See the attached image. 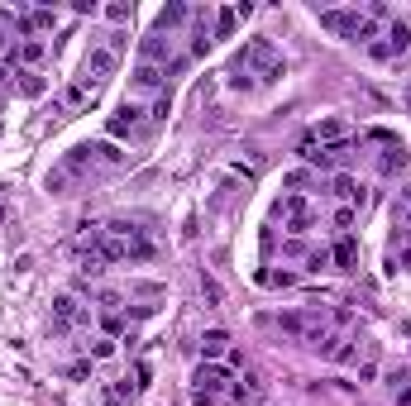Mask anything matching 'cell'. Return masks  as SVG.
<instances>
[{"label":"cell","instance_id":"cell-9","mask_svg":"<svg viewBox=\"0 0 411 406\" xmlns=\"http://www.w3.org/2000/svg\"><path fill=\"white\" fill-rule=\"evenodd\" d=\"M58 24V15L48 10V5H39V10H24V15H15V29L24 34V39H39L44 29H53Z\"/></svg>","mask_w":411,"mask_h":406},{"label":"cell","instance_id":"cell-7","mask_svg":"<svg viewBox=\"0 0 411 406\" xmlns=\"http://www.w3.org/2000/svg\"><path fill=\"white\" fill-rule=\"evenodd\" d=\"M115 67H120V53H111L106 44H96L91 53H86V63H81V72H86V81H91V86H101V81L111 77Z\"/></svg>","mask_w":411,"mask_h":406},{"label":"cell","instance_id":"cell-35","mask_svg":"<svg viewBox=\"0 0 411 406\" xmlns=\"http://www.w3.org/2000/svg\"><path fill=\"white\" fill-rule=\"evenodd\" d=\"M0 106H5V86H0Z\"/></svg>","mask_w":411,"mask_h":406},{"label":"cell","instance_id":"cell-6","mask_svg":"<svg viewBox=\"0 0 411 406\" xmlns=\"http://www.w3.org/2000/svg\"><path fill=\"white\" fill-rule=\"evenodd\" d=\"M278 215H283V225L292 230V235H301V230H311V225H316V210H311V201H306L301 191H292V196L278 201Z\"/></svg>","mask_w":411,"mask_h":406},{"label":"cell","instance_id":"cell-27","mask_svg":"<svg viewBox=\"0 0 411 406\" xmlns=\"http://www.w3.org/2000/svg\"><path fill=\"white\" fill-rule=\"evenodd\" d=\"M115 349H120V344H115L111 335H101V340L91 344V359H96V363H101V359H115Z\"/></svg>","mask_w":411,"mask_h":406},{"label":"cell","instance_id":"cell-13","mask_svg":"<svg viewBox=\"0 0 411 406\" xmlns=\"http://www.w3.org/2000/svg\"><path fill=\"white\" fill-rule=\"evenodd\" d=\"M330 263L340 268V273H349V268H359V239H354V235H340V244L330 249Z\"/></svg>","mask_w":411,"mask_h":406},{"label":"cell","instance_id":"cell-30","mask_svg":"<svg viewBox=\"0 0 411 406\" xmlns=\"http://www.w3.org/2000/svg\"><path fill=\"white\" fill-rule=\"evenodd\" d=\"M129 15H134V5H125V0H115L111 10H106V19H111V24H125Z\"/></svg>","mask_w":411,"mask_h":406},{"label":"cell","instance_id":"cell-18","mask_svg":"<svg viewBox=\"0 0 411 406\" xmlns=\"http://www.w3.org/2000/svg\"><path fill=\"white\" fill-rule=\"evenodd\" d=\"M258 392H263V382L253 373H239L235 382H230V402H258Z\"/></svg>","mask_w":411,"mask_h":406},{"label":"cell","instance_id":"cell-15","mask_svg":"<svg viewBox=\"0 0 411 406\" xmlns=\"http://www.w3.org/2000/svg\"><path fill=\"white\" fill-rule=\"evenodd\" d=\"M311 139L330 148V143H345V139H349V129H345V120H335V115H325V120H320V125L311 129Z\"/></svg>","mask_w":411,"mask_h":406},{"label":"cell","instance_id":"cell-25","mask_svg":"<svg viewBox=\"0 0 411 406\" xmlns=\"http://www.w3.org/2000/svg\"><path fill=\"white\" fill-rule=\"evenodd\" d=\"M168 115H173V96L163 91V96H153V110H148V129H153V125H163Z\"/></svg>","mask_w":411,"mask_h":406},{"label":"cell","instance_id":"cell-2","mask_svg":"<svg viewBox=\"0 0 411 406\" xmlns=\"http://www.w3.org/2000/svg\"><path fill=\"white\" fill-rule=\"evenodd\" d=\"M235 67H239V72H249L253 81H278V77L287 72V67H283V53H278L268 39H249V44L239 48Z\"/></svg>","mask_w":411,"mask_h":406},{"label":"cell","instance_id":"cell-20","mask_svg":"<svg viewBox=\"0 0 411 406\" xmlns=\"http://www.w3.org/2000/svg\"><path fill=\"white\" fill-rule=\"evenodd\" d=\"M53 315H58V325H77V320H86V311H81L77 297H58L53 301Z\"/></svg>","mask_w":411,"mask_h":406},{"label":"cell","instance_id":"cell-26","mask_svg":"<svg viewBox=\"0 0 411 406\" xmlns=\"http://www.w3.org/2000/svg\"><path fill=\"white\" fill-rule=\"evenodd\" d=\"M368 58H373V63H392L397 53H392V44H387V39H373V44H368Z\"/></svg>","mask_w":411,"mask_h":406},{"label":"cell","instance_id":"cell-23","mask_svg":"<svg viewBox=\"0 0 411 406\" xmlns=\"http://www.w3.org/2000/svg\"><path fill=\"white\" fill-rule=\"evenodd\" d=\"M382 39H387V44H392V53L402 58V53H407V44H411V29L402 24V19H387V34H382Z\"/></svg>","mask_w":411,"mask_h":406},{"label":"cell","instance_id":"cell-24","mask_svg":"<svg viewBox=\"0 0 411 406\" xmlns=\"http://www.w3.org/2000/svg\"><path fill=\"white\" fill-rule=\"evenodd\" d=\"M235 24H239V10L230 5V10H220V15H215V29H210V39H230V34H235Z\"/></svg>","mask_w":411,"mask_h":406},{"label":"cell","instance_id":"cell-34","mask_svg":"<svg viewBox=\"0 0 411 406\" xmlns=\"http://www.w3.org/2000/svg\"><path fill=\"white\" fill-rule=\"evenodd\" d=\"M5 77H10V72H5V63H0V86H5Z\"/></svg>","mask_w":411,"mask_h":406},{"label":"cell","instance_id":"cell-8","mask_svg":"<svg viewBox=\"0 0 411 406\" xmlns=\"http://www.w3.org/2000/svg\"><path fill=\"white\" fill-rule=\"evenodd\" d=\"M163 77H168V67L139 63V67H134V77H129V91H134V96H163V91H168Z\"/></svg>","mask_w":411,"mask_h":406},{"label":"cell","instance_id":"cell-16","mask_svg":"<svg viewBox=\"0 0 411 406\" xmlns=\"http://www.w3.org/2000/svg\"><path fill=\"white\" fill-rule=\"evenodd\" d=\"M225 354H230V335H225V330H206L201 335V359L215 363V359H225Z\"/></svg>","mask_w":411,"mask_h":406},{"label":"cell","instance_id":"cell-19","mask_svg":"<svg viewBox=\"0 0 411 406\" xmlns=\"http://www.w3.org/2000/svg\"><path fill=\"white\" fill-rule=\"evenodd\" d=\"M297 158H301V163H311V168H330V153H325V143H316L311 134L297 143Z\"/></svg>","mask_w":411,"mask_h":406},{"label":"cell","instance_id":"cell-33","mask_svg":"<svg viewBox=\"0 0 411 406\" xmlns=\"http://www.w3.org/2000/svg\"><path fill=\"white\" fill-rule=\"evenodd\" d=\"M106 406H125V402H120V397H106Z\"/></svg>","mask_w":411,"mask_h":406},{"label":"cell","instance_id":"cell-28","mask_svg":"<svg viewBox=\"0 0 411 406\" xmlns=\"http://www.w3.org/2000/svg\"><path fill=\"white\" fill-rule=\"evenodd\" d=\"M101 330H106V335L115 340V335L125 330V311H106V315H101Z\"/></svg>","mask_w":411,"mask_h":406},{"label":"cell","instance_id":"cell-14","mask_svg":"<svg viewBox=\"0 0 411 406\" xmlns=\"http://www.w3.org/2000/svg\"><path fill=\"white\" fill-rule=\"evenodd\" d=\"M330 191H335L345 205H364V187H359L349 172H335V177H330Z\"/></svg>","mask_w":411,"mask_h":406},{"label":"cell","instance_id":"cell-17","mask_svg":"<svg viewBox=\"0 0 411 406\" xmlns=\"http://www.w3.org/2000/svg\"><path fill=\"white\" fill-rule=\"evenodd\" d=\"M10 58H19L24 67H34V63H44V58H48V44H44V39H19Z\"/></svg>","mask_w":411,"mask_h":406},{"label":"cell","instance_id":"cell-1","mask_svg":"<svg viewBox=\"0 0 411 406\" xmlns=\"http://www.w3.org/2000/svg\"><path fill=\"white\" fill-rule=\"evenodd\" d=\"M129 163V153H120L115 143H77L72 153H63V163L48 172V191L67 196L72 187H86L96 172H120Z\"/></svg>","mask_w":411,"mask_h":406},{"label":"cell","instance_id":"cell-10","mask_svg":"<svg viewBox=\"0 0 411 406\" xmlns=\"http://www.w3.org/2000/svg\"><path fill=\"white\" fill-rule=\"evenodd\" d=\"M378 139H382L378 172H382V177H392V172H402V168H407V143H402V139H392V134H378Z\"/></svg>","mask_w":411,"mask_h":406},{"label":"cell","instance_id":"cell-21","mask_svg":"<svg viewBox=\"0 0 411 406\" xmlns=\"http://www.w3.org/2000/svg\"><path fill=\"white\" fill-rule=\"evenodd\" d=\"M387 392H392V402H397V406H411V373H407V368L387 373Z\"/></svg>","mask_w":411,"mask_h":406},{"label":"cell","instance_id":"cell-3","mask_svg":"<svg viewBox=\"0 0 411 406\" xmlns=\"http://www.w3.org/2000/svg\"><path fill=\"white\" fill-rule=\"evenodd\" d=\"M230 382H235V377H230L225 363H201V368H196V392H191V397H196V406H220L225 397H230Z\"/></svg>","mask_w":411,"mask_h":406},{"label":"cell","instance_id":"cell-36","mask_svg":"<svg viewBox=\"0 0 411 406\" xmlns=\"http://www.w3.org/2000/svg\"><path fill=\"white\" fill-rule=\"evenodd\" d=\"M0 220H5V205H0Z\"/></svg>","mask_w":411,"mask_h":406},{"label":"cell","instance_id":"cell-22","mask_svg":"<svg viewBox=\"0 0 411 406\" xmlns=\"http://www.w3.org/2000/svg\"><path fill=\"white\" fill-rule=\"evenodd\" d=\"M187 19H191V10H187V5H163V10H158V34H163V29H168V34H173V29H182Z\"/></svg>","mask_w":411,"mask_h":406},{"label":"cell","instance_id":"cell-32","mask_svg":"<svg viewBox=\"0 0 411 406\" xmlns=\"http://www.w3.org/2000/svg\"><path fill=\"white\" fill-rule=\"evenodd\" d=\"M15 53V39H10V19L0 15V58H10Z\"/></svg>","mask_w":411,"mask_h":406},{"label":"cell","instance_id":"cell-11","mask_svg":"<svg viewBox=\"0 0 411 406\" xmlns=\"http://www.w3.org/2000/svg\"><path fill=\"white\" fill-rule=\"evenodd\" d=\"M168 53H173V44H168L163 34H143V39H139V58H143V63L168 67Z\"/></svg>","mask_w":411,"mask_h":406},{"label":"cell","instance_id":"cell-5","mask_svg":"<svg viewBox=\"0 0 411 406\" xmlns=\"http://www.w3.org/2000/svg\"><path fill=\"white\" fill-rule=\"evenodd\" d=\"M106 134H111V139H143L148 125H143V106L139 101H125V106L115 110L111 120H106Z\"/></svg>","mask_w":411,"mask_h":406},{"label":"cell","instance_id":"cell-29","mask_svg":"<svg viewBox=\"0 0 411 406\" xmlns=\"http://www.w3.org/2000/svg\"><path fill=\"white\" fill-rule=\"evenodd\" d=\"M335 230H340V235L354 230V205H340V210H335Z\"/></svg>","mask_w":411,"mask_h":406},{"label":"cell","instance_id":"cell-4","mask_svg":"<svg viewBox=\"0 0 411 406\" xmlns=\"http://www.w3.org/2000/svg\"><path fill=\"white\" fill-rule=\"evenodd\" d=\"M283 330L292 335V340H301L306 349H316V344L330 335V325H325L316 311H287V315H283Z\"/></svg>","mask_w":411,"mask_h":406},{"label":"cell","instance_id":"cell-12","mask_svg":"<svg viewBox=\"0 0 411 406\" xmlns=\"http://www.w3.org/2000/svg\"><path fill=\"white\" fill-rule=\"evenodd\" d=\"M86 106H96V86H91L86 77H77V81L63 91V110H86Z\"/></svg>","mask_w":411,"mask_h":406},{"label":"cell","instance_id":"cell-31","mask_svg":"<svg viewBox=\"0 0 411 406\" xmlns=\"http://www.w3.org/2000/svg\"><path fill=\"white\" fill-rule=\"evenodd\" d=\"M19 91H24V96H44V77H39V72H24Z\"/></svg>","mask_w":411,"mask_h":406}]
</instances>
